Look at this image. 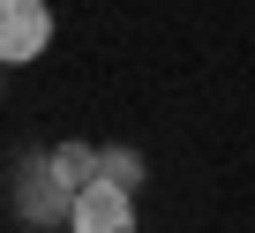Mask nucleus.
<instances>
[{
	"label": "nucleus",
	"instance_id": "obj_4",
	"mask_svg": "<svg viewBox=\"0 0 255 233\" xmlns=\"http://www.w3.org/2000/svg\"><path fill=\"white\" fill-rule=\"evenodd\" d=\"M45 158H53V173H60V181L75 188V196H83V188L98 181V143H53Z\"/></svg>",
	"mask_w": 255,
	"mask_h": 233
},
{
	"label": "nucleus",
	"instance_id": "obj_5",
	"mask_svg": "<svg viewBox=\"0 0 255 233\" xmlns=\"http://www.w3.org/2000/svg\"><path fill=\"white\" fill-rule=\"evenodd\" d=\"M98 181H113V188H128V196H135L143 158H135V151H98Z\"/></svg>",
	"mask_w": 255,
	"mask_h": 233
},
{
	"label": "nucleus",
	"instance_id": "obj_3",
	"mask_svg": "<svg viewBox=\"0 0 255 233\" xmlns=\"http://www.w3.org/2000/svg\"><path fill=\"white\" fill-rule=\"evenodd\" d=\"M68 233H135V196L113 188V181H90V188L75 196Z\"/></svg>",
	"mask_w": 255,
	"mask_h": 233
},
{
	"label": "nucleus",
	"instance_id": "obj_2",
	"mask_svg": "<svg viewBox=\"0 0 255 233\" xmlns=\"http://www.w3.org/2000/svg\"><path fill=\"white\" fill-rule=\"evenodd\" d=\"M53 45V8L45 0H0V60L23 68Z\"/></svg>",
	"mask_w": 255,
	"mask_h": 233
},
{
	"label": "nucleus",
	"instance_id": "obj_1",
	"mask_svg": "<svg viewBox=\"0 0 255 233\" xmlns=\"http://www.w3.org/2000/svg\"><path fill=\"white\" fill-rule=\"evenodd\" d=\"M15 218H23V226H60V218H75V188L53 173V158H30V166L15 173Z\"/></svg>",
	"mask_w": 255,
	"mask_h": 233
},
{
	"label": "nucleus",
	"instance_id": "obj_6",
	"mask_svg": "<svg viewBox=\"0 0 255 233\" xmlns=\"http://www.w3.org/2000/svg\"><path fill=\"white\" fill-rule=\"evenodd\" d=\"M0 75H8V60H0Z\"/></svg>",
	"mask_w": 255,
	"mask_h": 233
}]
</instances>
